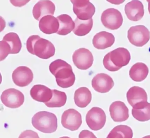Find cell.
<instances>
[{
    "label": "cell",
    "instance_id": "6da1fadb",
    "mask_svg": "<svg viewBox=\"0 0 150 138\" xmlns=\"http://www.w3.org/2000/svg\"><path fill=\"white\" fill-rule=\"evenodd\" d=\"M51 73L56 77L57 84L63 88L70 87L74 84L75 76L71 65L61 59L52 62L49 67Z\"/></svg>",
    "mask_w": 150,
    "mask_h": 138
},
{
    "label": "cell",
    "instance_id": "7a4b0ae2",
    "mask_svg": "<svg viewBox=\"0 0 150 138\" xmlns=\"http://www.w3.org/2000/svg\"><path fill=\"white\" fill-rule=\"evenodd\" d=\"M26 45L30 53L43 59H48L53 57L56 51L55 46L51 42L41 38L38 35L29 37Z\"/></svg>",
    "mask_w": 150,
    "mask_h": 138
},
{
    "label": "cell",
    "instance_id": "3957f363",
    "mask_svg": "<svg viewBox=\"0 0 150 138\" xmlns=\"http://www.w3.org/2000/svg\"><path fill=\"white\" fill-rule=\"evenodd\" d=\"M131 59L129 52L120 47L108 53L103 59L104 67L110 72H116L129 64Z\"/></svg>",
    "mask_w": 150,
    "mask_h": 138
},
{
    "label": "cell",
    "instance_id": "277c9868",
    "mask_svg": "<svg viewBox=\"0 0 150 138\" xmlns=\"http://www.w3.org/2000/svg\"><path fill=\"white\" fill-rule=\"evenodd\" d=\"M32 124L37 130L45 133H52L57 128V116L49 112L40 111L32 118Z\"/></svg>",
    "mask_w": 150,
    "mask_h": 138
},
{
    "label": "cell",
    "instance_id": "5b68a950",
    "mask_svg": "<svg viewBox=\"0 0 150 138\" xmlns=\"http://www.w3.org/2000/svg\"><path fill=\"white\" fill-rule=\"evenodd\" d=\"M128 38L132 44L137 47H142L150 40V32L144 25L133 26L128 30Z\"/></svg>",
    "mask_w": 150,
    "mask_h": 138
},
{
    "label": "cell",
    "instance_id": "8992f818",
    "mask_svg": "<svg viewBox=\"0 0 150 138\" xmlns=\"http://www.w3.org/2000/svg\"><path fill=\"white\" fill-rule=\"evenodd\" d=\"M101 21L105 28L115 30L121 27L123 19L119 10L114 8H109L103 12L101 16Z\"/></svg>",
    "mask_w": 150,
    "mask_h": 138
},
{
    "label": "cell",
    "instance_id": "52a82bcc",
    "mask_svg": "<svg viewBox=\"0 0 150 138\" xmlns=\"http://www.w3.org/2000/svg\"><path fill=\"white\" fill-rule=\"evenodd\" d=\"M86 120L88 126L91 130L98 131L105 125L106 114L101 108L94 107L87 113Z\"/></svg>",
    "mask_w": 150,
    "mask_h": 138
},
{
    "label": "cell",
    "instance_id": "ba28073f",
    "mask_svg": "<svg viewBox=\"0 0 150 138\" xmlns=\"http://www.w3.org/2000/svg\"><path fill=\"white\" fill-rule=\"evenodd\" d=\"M1 99L5 106L11 109H16L23 105L25 98L21 91L16 89L10 88L2 92Z\"/></svg>",
    "mask_w": 150,
    "mask_h": 138
},
{
    "label": "cell",
    "instance_id": "9c48e42d",
    "mask_svg": "<svg viewBox=\"0 0 150 138\" xmlns=\"http://www.w3.org/2000/svg\"><path fill=\"white\" fill-rule=\"evenodd\" d=\"M73 5L74 13L81 21L92 19L95 13L94 6L89 1H71Z\"/></svg>",
    "mask_w": 150,
    "mask_h": 138
},
{
    "label": "cell",
    "instance_id": "30bf717a",
    "mask_svg": "<svg viewBox=\"0 0 150 138\" xmlns=\"http://www.w3.org/2000/svg\"><path fill=\"white\" fill-rule=\"evenodd\" d=\"M61 124L66 129L71 131H76L82 124L81 114L74 109L66 110L62 114Z\"/></svg>",
    "mask_w": 150,
    "mask_h": 138
},
{
    "label": "cell",
    "instance_id": "8fae6325",
    "mask_svg": "<svg viewBox=\"0 0 150 138\" xmlns=\"http://www.w3.org/2000/svg\"><path fill=\"white\" fill-rule=\"evenodd\" d=\"M72 58L74 65L81 70H87L90 68L94 60L92 53L84 48L75 51L73 54Z\"/></svg>",
    "mask_w": 150,
    "mask_h": 138
},
{
    "label": "cell",
    "instance_id": "7c38bea8",
    "mask_svg": "<svg viewBox=\"0 0 150 138\" xmlns=\"http://www.w3.org/2000/svg\"><path fill=\"white\" fill-rule=\"evenodd\" d=\"M14 83L20 87H24L30 84L33 80L32 70L26 66H20L13 72L12 75Z\"/></svg>",
    "mask_w": 150,
    "mask_h": 138
},
{
    "label": "cell",
    "instance_id": "4fadbf2b",
    "mask_svg": "<svg viewBox=\"0 0 150 138\" xmlns=\"http://www.w3.org/2000/svg\"><path fill=\"white\" fill-rule=\"evenodd\" d=\"M114 84L112 78L108 75L103 73L96 75L92 81L93 88L100 93H108L113 87Z\"/></svg>",
    "mask_w": 150,
    "mask_h": 138
},
{
    "label": "cell",
    "instance_id": "5bb4252c",
    "mask_svg": "<svg viewBox=\"0 0 150 138\" xmlns=\"http://www.w3.org/2000/svg\"><path fill=\"white\" fill-rule=\"evenodd\" d=\"M56 10L54 3L50 1H40L34 6L33 15L35 19L40 21L48 15H53Z\"/></svg>",
    "mask_w": 150,
    "mask_h": 138
},
{
    "label": "cell",
    "instance_id": "9a60e30c",
    "mask_svg": "<svg viewBox=\"0 0 150 138\" xmlns=\"http://www.w3.org/2000/svg\"><path fill=\"white\" fill-rule=\"evenodd\" d=\"M109 111L110 117L115 122H123L129 118V109L121 101L113 102L110 106Z\"/></svg>",
    "mask_w": 150,
    "mask_h": 138
},
{
    "label": "cell",
    "instance_id": "2e32d148",
    "mask_svg": "<svg viewBox=\"0 0 150 138\" xmlns=\"http://www.w3.org/2000/svg\"><path fill=\"white\" fill-rule=\"evenodd\" d=\"M125 12L128 19L134 22L141 20L144 14V6L139 1H132L127 3Z\"/></svg>",
    "mask_w": 150,
    "mask_h": 138
},
{
    "label": "cell",
    "instance_id": "e0dca14e",
    "mask_svg": "<svg viewBox=\"0 0 150 138\" xmlns=\"http://www.w3.org/2000/svg\"><path fill=\"white\" fill-rule=\"evenodd\" d=\"M115 38L111 33L103 31L97 33L93 40V46L98 50H104L111 47L115 43Z\"/></svg>",
    "mask_w": 150,
    "mask_h": 138
},
{
    "label": "cell",
    "instance_id": "ac0fdd59",
    "mask_svg": "<svg viewBox=\"0 0 150 138\" xmlns=\"http://www.w3.org/2000/svg\"><path fill=\"white\" fill-rule=\"evenodd\" d=\"M30 95L34 100L45 103L51 99L52 90L44 85H34L30 90Z\"/></svg>",
    "mask_w": 150,
    "mask_h": 138
},
{
    "label": "cell",
    "instance_id": "d6986e66",
    "mask_svg": "<svg viewBox=\"0 0 150 138\" xmlns=\"http://www.w3.org/2000/svg\"><path fill=\"white\" fill-rule=\"evenodd\" d=\"M59 26L58 20L53 16H46L42 18L39 21L40 30L47 35L57 33Z\"/></svg>",
    "mask_w": 150,
    "mask_h": 138
},
{
    "label": "cell",
    "instance_id": "ffe728a7",
    "mask_svg": "<svg viewBox=\"0 0 150 138\" xmlns=\"http://www.w3.org/2000/svg\"><path fill=\"white\" fill-rule=\"evenodd\" d=\"M126 97L128 102L132 107L139 103L147 101V94L145 90L137 86L131 87L127 92Z\"/></svg>",
    "mask_w": 150,
    "mask_h": 138
},
{
    "label": "cell",
    "instance_id": "44dd1931",
    "mask_svg": "<svg viewBox=\"0 0 150 138\" xmlns=\"http://www.w3.org/2000/svg\"><path fill=\"white\" fill-rule=\"evenodd\" d=\"M132 113L134 118L140 122L150 120V103L144 102L137 104L133 106Z\"/></svg>",
    "mask_w": 150,
    "mask_h": 138
},
{
    "label": "cell",
    "instance_id": "7402d4cb",
    "mask_svg": "<svg viewBox=\"0 0 150 138\" xmlns=\"http://www.w3.org/2000/svg\"><path fill=\"white\" fill-rule=\"evenodd\" d=\"M149 69L147 66L143 63L138 62L134 64L130 69L129 75L132 80L141 82L147 77Z\"/></svg>",
    "mask_w": 150,
    "mask_h": 138
},
{
    "label": "cell",
    "instance_id": "603a6c76",
    "mask_svg": "<svg viewBox=\"0 0 150 138\" xmlns=\"http://www.w3.org/2000/svg\"><path fill=\"white\" fill-rule=\"evenodd\" d=\"M92 97V94L88 88L81 87L75 91L74 102L78 107L85 108L91 102Z\"/></svg>",
    "mask_w": 150,
    "mask_h": 138
},
{
    "label": "cell",
    "instance_id": "cb8c5ba5",
    "mask_svg": "<svg viewBox=\"0 0 150 138\" xmlns=\"http://www.w3.org/2000/svg\"><path fill=\"white\" fill-rule=\"evenodd\" d=\"M59 23V29L57 32L58 35L66 36L73 31L75 23L71 17L67 14H62L57 17Z\"/></svg>",
    "mask_w": 150,
    "mask_h": 138
},
{
    "label": "cell",
    "instance_id": "d4e9b609",
    "mask_svg": "<svg viewBox=\"0 0 150 138\" xmlns=\"http://www.w3.org/2000/svg\"><path fill=\"white\" fill-rule=\"evenodd\" d=\"M74 23L75 28L73 30L74 33L79 36H83L91 31L93 22L92 18L88 21H81L77 18L74 21Z\"/></svg>",
    "mask_w": 150,
    "mask_h": 138
},
{
    "label": "cell",
    "instance_id": "484cf974",
    "mask_svg": "<svg viewBox=\"0 0 150 138\" xmlns=\"http://www.w3.org/2000/svg\"><path fill=\"white\" fill-rule=\"evenodd\" d=\"M133 132L130 127L125 125L115 127L109 133L107 138H132Z\"/></svg>",
    "mask_w": 150,
    "mask_h": 138
},
{
    "label": "cell",
    "instance_id": "4316f807",
    "mask_svg": "<svg viewBox=\"0 0 150 138\" xmlns=\"http://www.w3.org/2000/svg\"><path fill=\"white\" fill-rule=\"evenodd\" d=\"M52 97L49 102L45 104L50 108H60L66 103L67 96L65 92L57 90H52Z\"/></svg>",
    "mask_w": 150,
    "mask_h": 138
},
{
    "label": "cell",
    "instance_id": "83f0119b",
    "mask_svg": "<svg viewBox=\"0 0 150 138\" xmlns=\"http://www.w3.org/2000/svg\"><path fill=\"white\" fill-rule=\"evenodd\" d=\"M3 40L6 41L10 46L11 54L19 53L22 48V43L19 36L16 33L10 32L5 35Z\"/></svg>",
    "mask_w": 150,
    "mask_h": 138
},
{
    "label": "cell",
    "instance_id": "f1b7e54d",
    "mask_svg": "<svg viewBox=\"0 0 150 138\" xmlns=\"http://www.w3.org/2000/svg\"><path fill=\"white\" fill-rule=\"evenodd\" d=\"M1 50V61L4 60L9 54H11V49L10 46L6 41L2 40L0 42Z\"/></svg>",
    "mask_w": 150,
    "mask_h": 138
},
{
    "label": "cell",
    "instance_id": "f546056e",
    "mask_svg": "<svg viewBox=\"0 0 150 138\" xmlns=\"http://www.w3.org/2000/svg\"><path fill=\"white\" fill-rule=\"evenodd\" d=\"M19 138H40L38 134L31 130H27L21 133Z\"/></svg>",
    "mask_w": 150,
    "mask_h": 138
},
{
    "label": "cell",
    "instance_id": "4dcf8cb0",
    "mask_svg": "<svg viewBox=\"0 0 150 138\" xmlns=\"http://www.w3.org/2000/svg\"><path fill=\"white\" fill-rule=\"evenodd\" d=\"M79 138H97V137L92 132L88 130H84L80 133Z\"/></svg>",
    "mask_w": 150,
    "mask_h": 138
},
{
    "label": "cell",
    "instance_id": "1f68e13d",
    "mask_svg": "<svg viewBox=\"0 0 150 138\" xmlns=\"http://www.w3.org/2000/svg\"><path fill=\"white\" fill-rule=\"evenodd\" d=\"M147 2L148 4V11H149V14H150V1H147Z\"/></svg>",
    "mask_w": 150,
    "mask_h": 138
},
{
    "label": "cell",
    "instance_id": "d6a6232c",
    "mask_svg": "<svg viewBox=\"0 0 150 138\" xmlns=\"http://www.w3.org/2000/svg\"><path fill=\"white\" fill-rule=\"evenodd\" d=\"M142 138H150V135H146V136H144Z\"/></svg>",
    "mask_w": 150,
    "mask_h": 138
},
{
    "label": "cell",
    "instance_id": "836d02e7",
    "mask_svg": "<svg viewBox=\"0 0 150 138\" xmlns=\"http://www.w3.org/2000/svg\"><path fill=\"white\" fill-rule=\"evenodd\" d=\"M59 138H71L69 137H67V136H64V137H60Z\"/></svg>",
    "mask_w": 150,
    "mask_h": 138
}]
</instances>
